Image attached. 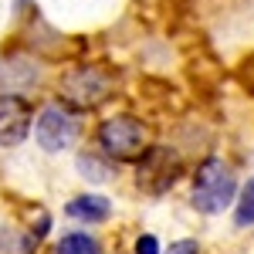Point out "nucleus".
I'll use <instances>...</instances> for the list:
<instances>
[{
	"instance_id": "1",
	"label": "nucleus",
	"mask_w": 254,
	"mask_h": 254,
	"mask_svg": "<svg viewBox=\"0 0 254 254\" xmlns=\"http://www.w3.org/2000/svg\"><path fill=\"white\" fill-rule=\"evenodd\" d=\"M234 173L224 159H203L196 166V176H193V207L203 210V214H220L224 207H231L234 200Z\"/></svg>"
},
{
	"instance_id": "2",
	"label": "nucleus",
	"mask_w": 254,
	"mask_h": 254,
	"mask_svg": "<svg viewBox=\"0 0 254 254\" xmlns=\"http://www.w3.org/2000/svg\"><path fill=\"white\" fill-rule=\"evenodd\" d=\"M98 142H102V149L112 159H136L146 153L149 129L132 116H116V119H109V122H102Z\"/></svg>"
},
{
	"instance_id": "3",
	"label": "nucleus",
	"mask_w": 254,
	"mask_h": 254,
	"mask_svg": "<svg viewBox=\"0 0 254 254\" xmlns=\"http://www.w3.org/2000/svg\"><path fill=\"white\" fill-rule=\"evenodd\" d=\"M34 136L44 153H61L78 139V116L64 105H48L34 122Z\"/></svg>"
},
{
	"instance_id": "4",
	"label": "nucleus",
	"mask_w": 254,
	"mask_h": 254,
	"mask_svg": "<svg viewBox=\"0 0 254 254\" xmlns=\"http://www.w3.org/2000/svg\"><path fill=\"white\" fill-rule=\"evenodd\" d=\"M183 173V163L176 153L170 149H149L142 153V163H139V187L149 190V193H163L176 183V176Z\"/></svg>"
},
{
	"instance_id": "5",
	"label": "nucleus",
	"mask_w": 254,
	"mask_h": 254,
	"mask_svg": "<svg viewBox=\"0 0 254 254\" xmlns=\"http://www.w3.org/2000/svg\"><path fill=\"white\" fill-rule=\"evenodd\" d=\"M31 105L20 95H0V146H17L31 132Z\"/></svg>"
},
{
	"instance_id": "6",
	"label": "nucleus",
	"mask_w": 254,
	"mask_h": 254,
	"mask_svg": "<svg viewBox=\"0 0 254 254\" xmlns=\"http://www.w3.org/2000/svg\"><path fill=\"white\" fill-rule=\"evenodd\" d=\"M64 210H68V217H75V220L95 224V220H105V217L112 214V203H109L105 196H78V200H71Z\"/></svg>"
},
{
	"instance_id": "7",
	"label": "nucleus",
	"mask_w": 254,
	"mask_h": 254,
	"mask_svg": "<svg viewBox=\"0 0 254 254\" xmlns=\"http://www.w3.org/2000/svg\"><path fill=\"white\" fill-rule=\"evenodd\" d=\"M55 254H98V244L92 234H68V237H61Z\"/></svg>"
},
{
	"instance_id": "8",
	"label": "nucleus",
	"mask_w": 254,
	"mask_h": 254,
	"mask_svg": "<svg viewBox=\"0 0 254 254\" xmlns=\"http://www.w3.org/2000/svg\"><path fill=\"white\" fill-rule=\"evenodd\" d=\"M234 220L241 224V227H248V224H254V180L241 190V200H237V214Z\"/></svg>"
},
{
	"instance_id": "9",
	"label": "nucleus",
	"mask_w": 254,
	"mask_h": 254,
	"mask_svg": "<svg viewBox=\"0 0 254 254\" xmlns=\"http://www.w3.org/2000/svg\"><path fill=\"white\" fill-rule=\"evenodd\" d=\"M78 170H81L85 176H95V183H102V180L109 176V170H102V166H98L95 159H85V156L78 159Z\"/></svg>"
},
{
	"instance_id": "10",
	"label": "nucleus",
	"mask_w": 254,
	"mask_h": 254,
	"mask_svg": "<svg viewBox=\"0 0 254 254\" xmlns=\"http://www.w3.org/2000/svg\"><path fill=\"white\" fill-rule=\"evenodd\" d=\"M136 254H159L156 237H153V234H142V237L136 241Z\"/></svg>"
},
{
	"instance_id": "11",
	"label": "nucleus",
	"mask_w": 254,
	"mask_h": 254,
	"mask_svg": "<svg viewBox=\"0 0 254 254\" xmlns=\"http://www.w3.org/2000/svg\"><path fill=\"white\" fill-rule=\"evenodd\" d=\"M166 254H200V248H196V241H176V244H170Z\"/></svg>"
}]
</instances>
